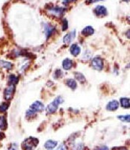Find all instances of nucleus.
<instances>
[{"instance_id": "nucleus-7", "label": "nucleus", "mask_w": 130, "mask_h": 150, "mask_svg": "<svg viewBox=\"0 0 130 150\" xmlns=\"http://www.w3.org/2000/svg\"><path fill=\"white\" fill-rule=\"evenodd\" d=\"M49 11H51L53 14L56 15L57 17H61L65 11V9L60 7H53L49 8Z\"/></svg>"}, {"instance_id": "nucleus-11", "label": "nucleus", "mask_w": 130, "mask_h": 150, "mask_svg": "<svg viewBox=\"0 0 130 150\" xmlns=\"http://www.w3.org/2000/svg\"><path fill=\"white\" fill-rule=\"evenodd\" d=\"M81 52V48L76 45H73L70 47V53L71 54L74 56H77Z\"/></svg>"}, {"instance_id": "nucleus-1", "label": "nucleus", "mask_w": 130, "mask_h": 150, "mask_svg": "<svg viewBox=\"0 0 130 150\" xmlns=\"http://www.w3.org/2000/svg\"><path fill=\"white\" fill-rule=\"evenodd\" d=\"M38 145V140L34 137H29L23 141L22 147L24 150H34Z\"/></svg>"}, {"instance_id": "nucleus-6", "label": "nucleus", "mask_w": 130, "mask_h": 150, "mask_svg": "<svg viewBox=\"0 0 130 150\" xmlns=\"http://www.w3.org/2000/svg\"><path fill=\"white\" fill-rule=\"evenodd\" d=\"M94 11L96 16H98V17H104L107 14L106 8L103 5H98L97 7H96Z\"/></svg>"}, {"instance_id": "nucleus-25", "label": "nucleus", "mask_w": 130, "mask_h": 150, "mask_svg": "<svg viewBox=\"0 0 130 150\" xmlns=\"http://www.w3.org/2000/svg\"><path fill=\"white\" fill-rule=\"evenodd\" d=\"M8 150H17V145L16 143H12L8 148Z\"/></svg>"}, {"instance_id": "nucleus-21", "label": "nucleus", "mask_w": 130, "mask_h": 150, "mask_svg": "<svg viewBox=\"0 0 130 150\" xmlns=\"http://www.w3.org/2000/svg\"><path fill=\"white\" fill-rule=\"evenodd\" d=\"M119 120L121 121L126 122H129V115H125V116H117Z\"/></svg>"}, {"instance_id": "nucleus-20", "label": "nucleus", "mask_w": 130, "mask_h": 150, "mask_svg": "<svg viewBox=\"0 0 130 150\" xmlns=\"http://www.w3.org/2000/svg\"><path fill=\"white\" fill-rule=\"evenodd\" d=\"M8 105L9 104L6 102L2 103V104H0V112H5V111L8 110Z\"/></svg>"}, {"instance_id": "nucleus-26", "label": "nucleus", "mask_w": 130, "mask_h": 150, "mask_svg": "<svg viewBox=\"0 0 130 150\" xmlns=\"http://www.w3.org/2000/svg\"><path fill=\"white\" fill-rule=\"evenodd\" d=\"M58 150H67V147L66 146L65 144H61L58 148Z\"/></svg>"}, {"instance_id": "nucleus-28", "label": "nucleus", "mask_w": 130, "mask_h": 150, "mask_svg": "<svg viewBox=\"0 0 130 150\" xmlns=\"http://www.w3.org/2000/svg\"><path fill=\"white\" fill-rule=\"evenodd\" d=\"M100 1H103V0H88V3H93V2H100Z\"/></svg>"}, {"instance_id": "nucleus-29", "label": "nucleus", "mask_w": 130, "mask_h": 150, "mask_svg": "<svg viewBox=\"0 0 130 150\" xmlns=\"http://www.w3.org/2000/svg\"><path fill=\"white\" fill-rule=\"evenodd\" d=\"M97 149L98 150H108V149L107 148L106 146H102V147H100V148H98Z\"/></svg>"}, {"instance_id": "nucleus-2", "label": "nucleus", "mask_w": 130, "mask_h": 150, "mask_svg": "<svg viewBox=\"0 0 130 150\" xmlns=\"http://www.w3.org/2000/svg\"><path fill=\"white\" fill-rule=\"evenodd\" d=\"M63 102V100L61 98V97H58L55 99L54 101L53 102L49 104V105L47 106V108H46V111H47L48 113H53L56 111L58 108V104H60L61 103Z\"/></svg>"}, {"instance_id": "nucleus-9", "label": "nucleus", "mask_w": 130, "mask_h": 150, "mask_svg": "<svg viewBox=\"0 0 130 150\" xmlns=\"http://www.w3.org/2000/svg\"><path fill=\"white\" fill-rule=\"evenodd\" d=\"M58 145V142L57 141H54V140H47V141L44 144V147L47 149H54L55 147L57 146Z\"/></svg>"}, {"instance_id": "nucleus-10", "label": "nucleus", "mask_w": 130, "mask_h": 150, "mask_svg": "<svg viewBox=\"0 0 130 150\" xmlns=\"http://www.w3.org/2000/svg\"><path fill=\"white\" fill-rule=\"evenodd\" d=\"M63 68L64 70H70L72 67H73V62L72 60H70V59H65L63 61Z\"/></svg>"}, {"instance_id": "nucleus-15", "label": "nucleus", "mask_w": 130, "mask_h": 150, "mask_svg": "<svg viewBox=\"0 0 130 150\" xmlns=\"http://www.w3.org/2000/svg\"><path fill=\"white\" fill-rule=\"evenodd\" d=\"M8 124L5 116H0V130H5L7 128Z\"/></svg>"}, {"instance_id": "nucleus-18", "label": "nucleus", "mask_w": 130, "mask_h": 150, "mask_svg": "<svg viewBox=\"0 0 130 150\" xmlns=\"http://www.w3.org/2000/svg\"><path fill=\"white\" fill-rule=\"evenodd\" d=\"M120 104H121V106L124 108H129L130 105L129 102V99L126 98H122L120 99Z\"/></svg>"}, {"instance_id": "nucleus-17", "label": "nucleus", "mask_w": 130, "mask_h": 150, "mask_svg": "<svg viewBox=\"0 0 130 150\" xmlns=\"http://www.w3.org/2000/svg\"><path fill=\"white\" fill-rule=\"evenodd\" d=\"M67 85L72 89H75L77 87V83H76V80H74L73 79L67 80Z\"/></svg>"}, {"instance_id": "nucleus-14", "label": "nucleus", "mask_w": 130, "mask_h": 150, "mask_svg": "<svg viewBox=\"0 0 130 150\" xmlns=\"http://www.w3.org/2000/svg\"><path fill=\"white\" fill-rule=\"evenodd\" d=\"M0 67L8 69V70H11L12 68H13V65L11 62H8L0 60Z\"/></svg>"}, {"instance_id": "nucleus-23", "label": "nucleus", "mask_w": 130, "mask_h": 150, "mask_svg": "<svg viewBox=\"0 0 130 150\" xmlns=\"http://www.w3.org/2000/svg\"><path fill=\"white\" fill-rule=\"evenodd\" d=\"M62 75V72H61V70H56V72H55V78H58Z\"/></svg>"}, {"instance_id": "nucleus-24", "label": "nucleus", "mask_w": 130, "mask_h": 150, "mask_svg": "<svg viewBox=\"0 0 130 150\" xmlns=\"http://www.w3.org/2000/svg\"><path fill=\"white\" fill-rule=\"evenodd\" d=\"M67 20H64V21H63V31L66 30V29H67Z\"/></svg>"}, {"instance_id": "nucleus-5", "label": "nucleus", "mask_w": 130, "mask_h": 150, "mask_svg": "<svg viewBox=\"0 0 130 150\" xmlns=\"http://www.w3.org/2000/svg\"><path fill=\"white\" fill-rule=\"evenodd\" d=\"M30 110L34 112H41L44 110V105L41 101H35L30 106Z\"/></svg>"}, {"instance_id": "nucleus-8", "label": "nucleus", "mask_w": 130, "mask_h": 150, "mask_svg": "<svg viewBox=\"0 0 130 150\" xmlns=\"http://www.w3.org/2000/svg\"><path fill=\"white\" fill-rule=\"evenodd\" d=\"M118 108H119L118 101H115V100L110 101V102L108 103L106 106V109L108 110H110V111L116 110Z\"/></svg>"}, {"instance_id": "nucleus-16", "label": "nucleus", "mask_w": 130, "mask_h": 150, "mask_svg": "<svg viewBox=\"0 0 130 150\" xmlns=\"http://www.w3.org/2000/svg\"><path fill=\"white\" fill-rule=\"evenodd\" d=\"M18 83V77H16L15 75L11 74L8 77L9 85H15Z\"/></svg>"}, {"instance_id": "nucleus-13", "label": "nucleus", "mask_w": 130, "mask_h": 150, "mask_svg": "<svg viewBox=\"0 0 130 150\" xmlns=\"http://www.w3.org/2000/svg\"><path fill=\"white\" fill-rule=\"evenodd\" d=\"M93 33H94V29H93V27H91V26H87V27L84 28L82 30V33L85 36L91 35L93 34Z\"/></svg>"}, {"instance_id": "nucleus-12", "label": "nucleus", "mask_w": 130, "mask_h": 150, "mask_svg": "<svg viewBox=\"0 0 130 150\" xmlns=\"http://www.w3.org/2000/svg\"><path fill=\"white\" fill-rule=\"evenodd\" d=\"M75 38V30L73 31V32H71L70 33L67 34V35L64 36V42L67 45L70 44V43L72 41V40L73 39Z\"/></svg>"}, {"instance_id": "nucleus-4", "label": "nucleus", "mask_w": 130, "mask_h": 150, "mask_svg": "<svg viewBox=\"0 0 130 150\" xmlns=\"http://www.w3.org/2000/svg\"><path fill=\"white\" fill-rule=\"evenodd\" d=\"M91 65L95 70L101 71L103 68V61L100 57L96 56L92 59Z\"/></svg>"}, {"instance_id": "nucleus-19", "label": "nucleus", "mask_w": 130, "mask_h": 150, "mask_svg": "<svg viewBox=\"0 0 130 150\" xmlns=\"http://www.w3.org/2000/svg\"><path fill=\"white\" fill-rule=\"evenodd\" d=\"M75 77H76V80H79V82L84 83L85 82V77H84V75L81 73H75Z\"/></svg>"}, {"instance_id": "nucleus-22", "label": "nucleus", "mask_w": 130, "mask_h": 150, "mask_svg": "<svg viewBox=\"0 0 130 150\" xmlns=\"http://www.w3.org/2000/svg\"><path fill=\"white\" fill-rule=\"evenodd\" d=\"M72 150H84V146L82 143H78L73 146Z\"/></svg>"}, {"instance_id": "nucleus-32", "label": "nucleus", "mask_w": 130, "mask_h": 150, "mask_svg": "<svg viewBox=\"0 0 130 150\" xmlns=\"http://www.w3.org/2000/svg\"><path fill=\"white\" fill-rule=\"evenodd\" d=\"M124 1H126V2H129V0H124Z\"/></svg>"}, {"instance_id": "nucleus-31", "label": "nucleus", "mask_w": 130, "mask_h": 150, "mask_svg": "<svg viewBox=\"0 0 130 150\" xmlns=\"http://www.w3.org/2000/svg\"><path fill=\"white\" fill-rule=\"evenodd\" d=\"M118 150H126V149H125V148H120V149H119Z\"/></svg>"}, {"instance_id": "nucleus-3", "label": "nucleus", "mask_w": 130, "mask_h": 150, "mask_svg": "<svg viewBox=\"0 0 130 150\" xmlns=\"http://www.w3.org/2000/svg\"><path fill=\"white\" fill-rule=\"evenodd\" d=\"M14 91H15V86L14 85H10L8 88H6L4 92V98L6 101H10L11 100L13 96H14Z\"/></svg>"}, {"instance_id": "nucleus-27", "label": "nucleus", "mask_w": 130, "mask_h": 150, "mask_svg": "<svg viewBox=\"0 0 130 150\" xmlns=\"http://www.w3.org/2000/svg\"><path fill=\"white\" fill-rule=\"evenodd\" d=\"M76 0H64V4H68V3H70V2H76Z\"/></svg>"}, {"instance_id": "nucleus-30", "label": "nucleus", "mask_w": 130, "mask_h": 150, "mask_svg": "<svg viewBox=\"0 0 130 150\" xmlns=\"http://www.w3.org/2000/svg\"><path fill=\"white\" fill-rule=\"evenodd\" d=\"M4 137V134L0 131V139H2Z\"/></svg>"}]
</instances>
